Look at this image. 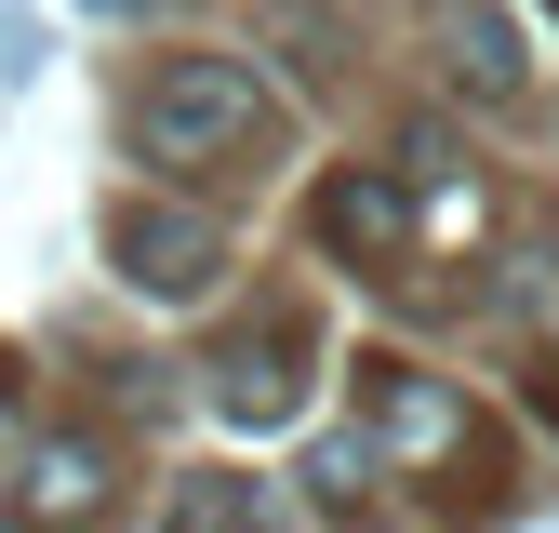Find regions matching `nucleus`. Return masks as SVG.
<instances>
[{
  "instance_id": "obj_1",
  "label": "nucleus",
  "mask_w": 559,
  "mask_h": 533,
  "mask_svg": "<svg viewBox=\"0 0 559 533\" xmlns=\"http://www.w3.org/2000/svg\"><path fill=\"white\" fill-rule=\"evenodd\" d=\"M280 133V94L253 81L240 54H160L133 81V161L147 174H214V161H253Z\"/></svg>"
},
{
  "instance_id": "obj_2",
  "label": "nucleus",
  "mask_w": 559,
  "mask_h": 533,
  "mask_svg": "<svg viewBox=\"0 0 559 533\" xmlns=\"http://www.w3.org/2000/svg\"><path fill=\"white\" fill-rule=\"evenodd\" d=\"M107 266H120L133 294L174 307V294H200L227 266V227L200 214V200H120V214H107Z\"/></svg>"
},
{
  "instance_id": "obj_3",
  "label": "nucleus",
  "mask_w": 559,
  "mask_h": 533,
  "mask_svg": "<svg viewBox=\"0 0 559 533\" xmlns=\"http://www.w3.org/2000/svg\"><path fill=\"white\" fill-rule=\"evenodd\" d=\"M320 253H346V266H400V240H413V187L386 174V161H360V174H320Z\"/></svg>"
},
{
  "instance_id": "obj_4",
  "label": "nucleus",
  "mask_w": 559,
  "mask_h": 533,
  "mask_svg": "<svg viewBox=\"0 0 559 533\" xmlns=\"http://www.w3.org/2000/svg\"><path fill=\"white\" fill-rule=\"evenodd\" d=\"M214 400H227L240 427H280L307 400V333L294 320H240L227 347H214Z\"/></svg>"
},
{
  "instance_id": "obj_5",
  "label": "nucleus",
  "mask_w": 559,
  "mask_h": 533,
  "mask_svg": "<svg viewBox=\"0 0 559 533\" xmlns=\"http://www.w3.org/2000/svg\"><path fill=\"white\" fill-rule=\"evenodd\" d=\"M107 507V440H40L27 481H14V533H67Z\"/></svg>"
},
{
  "instance_id": "obj_6",
  "label": "nucleus",
  "mask_w": 559,
  "mask_h": 533,
  "mask_svg": "<svg viewBox=\"0 0 559 533\" xmlns=\"http://www.w3.org/2000/svg\"><path fill=\"white\" fill-rule=\"evenodd\" d=\"M453 440H466V400L386 360V374H373V453H400V466H427V453H453Z\"/></svg>"
},
{
  "instance_id": "obj_7",
  "label": "nucleus",
  "mask_w": 559,
  "mask_h": 533,
  "mask_svg": "<svg viewBox=\"0 0 559 533\" xmlns=\"http://www.w3.org/2000/svg\"><path fill=\"white\" fill-rule=\"evenodd\" d=\"M440 54H453V81H466L479 107H507V94H520V40H507L493 0H453V14H440Z\"/></svg>"
},
{
  "instance_id": "obj_8",
  "label": "nucleus",
  "mask_w": 559,
  "mask_h": 533,
  "mask_svg": "<svg viewBox=\"0 0 559 533\" xmlns=\"http://www.w3.org/2000/svg\"><path fill=\"white\" fill-rule=\"evenodd\" d=\"M174 533H266V494L240 481V466H200V481L174 494Z\"/></svg>"
},
{
  "instance_id": "obj_9",
  "label": "nucleus",
  "mask_w": 559,
  "mask_h": 533,
  "mask_svg": "<svg viewBox=\"0 0 559 533\" xmlns=\"http://www.w3.org/2000/svg\"><path fill=\"white\" fill-rule=\"evenodd\" d=\"M360 481H373V440H320V453H307V494H333V507H346Z\"/></svg>"
},
{
  "instance_id": "obj_10",
  "label": "nucleus",
  "mask_w": 559,
  "mask_h": 533,
  "mask_svg": "<svg viewBox=\"0 0 559 533\" xmlns=\"http://www.w3.org/2000/svg\"><path fill=\"white\" fill-rule=\"evenodd\" d=\"M520 400H533V414L559 427V360H533V374H520Z\"/></svg>"
},
{
  "instance_id": "obj_11",
  "label": "nucleus",
  "mask_w": 559,
  "mask_h": 533,
  "mask_svg": "<svg viewBox=\"0 0 559 533\" xmlns=\"http://www.w3.org/2000/svg\"><path fill=\"white\" fill-rule=\"evenodd\" d=\"M0 440H14V360H0Z\"/></svg>"
},
{
  "instance_id": "obj_12",
  "label": "nucleus",
  "mask_w": 559,
  "mask_h": 533,
  "mask_svg": "<svg viewBox=\"0 0 559 533\" xmlns=\"http://www.w3.org/2000/svg\"><path fill=\"white\" fill-rule=\"evenodd\" d=\"M546 14H559V0H546Z\"/></svg>"
}]
</instances>
